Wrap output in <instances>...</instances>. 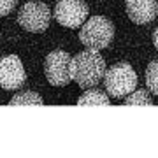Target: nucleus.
I'll return each instance as SVG.
<instances>
[{"label": "nucleus", "instance_id": "f257e3e1", "mask_svg": "<svg viewBox=\"0 0 158 158\" xmlns=\"http://www.w3.org/2000/svg\"><path fill=\"white\" fill-rule=\"evenodd\" d=\"M106 76V62L97 49H88L72 58V81L83 90L93 88Z\"/></svg>", "mask_w": 158, "mask_h": 158}, {"label": "nucleus", "instance_id": "f03ea898", "mask_svg": "<svg viewBox=\"0 0 158 158\" xmlns=\"http://www.w3.org/2000/svg\"><path fill=\"white\" fill-rule=\"evenodd\" d=\"M114 39V25L106 16H91L79 32V40L88 49H106Z\"/></svg>", "mask_w": 158, "mask_h": 158}, {"label": "nucleus", "instance_id": "7ed1b4c3", "mask_svg": "<svg viewBox=\"0 0 158 158\" xmlns=\"http://www.w3.org/2000/svg\"><path fill=\"white\" fill-rule=\"evenodd\" d=\"M106 91L113 98H119V97H127L137 88V74L134 67L127 62L114 63L113 67H109L106 70Z\"/></svg>", "mask_w": 158, "mask_h": 158}, {"label": "nucleus", "instance_id": "20e7f679", "mask_svg": "<svg viewBox=\"0 0 158 158\" xmlns=\"http://www.w3.org/2000/svg\"><path fill=\"white\" fill-rule=\"evenodd\" d=\"M44 74L51 86H67L72 81V56L65 51H51L46 56Z\"/></svg>", "mask_w": 158, "mask_h": 158}, {"label": "nucleus", "instance_id": "39448f33", "mask_svg": "<svg viewBox=\"0 0 158 158\" xmlns=\"http://www.w3.org/2000/svg\"><path fill=\"white\" fill-rule=\"evenodd\" d=\"M51 12L44 2H27L18 12V23L27 32L40 34L49 27Z\"/></svg>", "mask_w": 158, "mask_h": 158}, {"label": "nucleus", "instance_id": "423d86ee", "mask_svg": "<svg viewBox=\"0 0 158 158\" xmlns=\"http://www.w3.org/2000/svg\"><path fill=\"white\" fill-rule=\"evenodd\" d=\"M88 18V4L85 0H58L55 6V19L62 27L77 28Z\"/></svg>", "mask_w": 158, "mask_h": 158}, {"label": "nucleus", "instance_id": "0eeeda50", "mask_svg": "<svg viewBox=\"0 0 158 158\" xmlns=\"http://www.w3.org/2000/svg\"><path fill=\"white\" fill-rule=\"evenodd\" d=\"M27 81V72L23 69L21 60L16 55H7L0 58V86L4 90L14 91L21 88Z\"/></svg>", "mask_w": 158, "mask_h": 158}, {"label": "nucleus", "instance_id": "6e6552de", "mask_svg": "<svg viewBox=\"0 0 158 158\" xmlns=\"http://www.w3.org/2000/svg\"><path fill=\"white\" fill-rule=\"evenodd\" d=\"M127 14L135 25H148L158 14V0H127Z\"/></svg>", "mask_w": 158, "mask_h": 158}, {"label": "nucleus", "instance_id": "1a4fd4ad", "mask_svg": "<svg viewBox=\"0 0 158 158\" xmlns=\"http://www.w3.org/2000/svg\"><path fill=\"white\" fill-rule=\"evenodd\" d=\"M77 106H109V97L102 90H90L77 100Z\"/></svg>", "mask_w": 158, "mask_h": 158}, {"label": "nucleus", "instance_id": "9d476101", "mask_svg": "<svg viewBox=\"0 0 158 158\" xmlns=\"http://www.w3.org/2000/svg\"><path fill=\"white\" fill-rule=\"evenodd\" d=\"M42 104H44L42 97L37 95L35 91H23L19 95L12 97L9 102V106H42Z\"/></svg>", "mask_w": 158, "mask_h": 158}, {"label": "nucleus", "instance_id": "9b49d317", "mask_svg": "<svg viewBox=\"0 0 158 158\" xmlns=\"http://www.w3.org/2000/svg\"><path fill=\"white\" fill-rule=\"evenodd\" d=\"M146 86L148 91L158 95V60H153L146 69Z\"/></svg>", "mask_w": 158, "mask_h": 158}, {"label": "nucleus", "instance_id": "f8f14e48", "mask_svg": "<svg viewBox=\"0 0 158 158\" xmlns=\"http://www.w3.org/2000/svg\"><path fill=\"white\" fill-rule=\"evenodd\" d=\"M125 106H153V98L146 90H137L125 97Z\"/></svg>", "mask_w": 158, "mask_h": 158}, {"label": "nucleus", "instance_id": "ddd939ff", "mask_svg": "<svg viewBox=\"0 0 158 158\" xmlns=\"http://www.w3.org/2000/svg\"><path fill=\"white\" fill-rule=\"evenodd\" d=\"M18 0H0V16H7L16 7Z\"/></svg>", "mask_w": 158, "mask_h": 158}, {"label": "nucleus", "instance_id": "4468645a", "mask_svg": "<svg viewBox=\"0 0 158 158\" xmlns=\"http://www.w3.org/2000/svg\"><path fill=\"white\" fill-rule=\"evenodd\" d=\"M153 44H155V48H156V51H158V28L155 30V34H153Z\"/></svg>", "mask_w": 158, "mask_h": 158}]
</instances>
